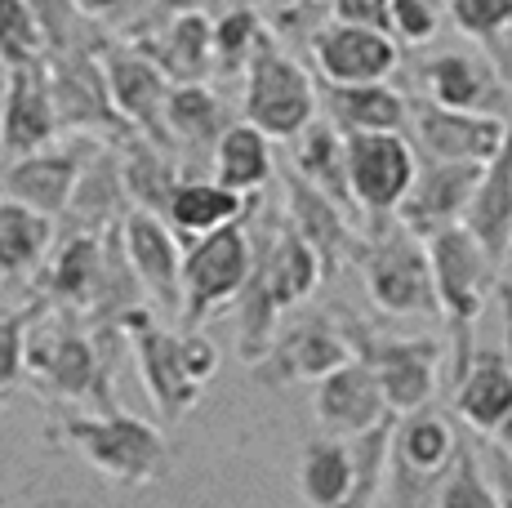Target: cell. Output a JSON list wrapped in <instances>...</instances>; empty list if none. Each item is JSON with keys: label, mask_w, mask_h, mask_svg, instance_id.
<instances>
[{"label": "cell", "mask_w": 512, "mask_h": 508, "mask_svg": "<svg viewBox=\"0 0 512 508\" xmlns=\"http://www.w3.org/2000/svg\"><path fill=\"white\" fill-rule=\"evenodd\" d=\"M250 277H245L241 295H236V353L245 366H254L268 353L272 335L281 326V312L317 290L321 263L308 250V241L290 228V223H263V241L250 246Z\"/></svg>", "instance_id": "obj_1"}, {"label": "cell", "mask_w": 512, "mask_h": 508, "mask_svg": "<svg viewBox=\"0 0 512 508\" xmlns=\"http://www.w3.org/2000/svg\"><path fill=\"white\" fill-rule=\"evenodd\" d=\"M107 326H94L72 312L49 308L27 326L23 344V370L54 393L58 402H85L94 406V415L116 410L112 397V357L103 348Z\"/></svg>", "instance_id": "obj_2"}, {"label": "cell", "mask_w": 512, "mask_h": 508, "mask_svg": "<svg viewBox=\"0 0 512 508\" xmlns=\"http://www.w3.org/2000/svg\"><path fill=\"white\" fill-rule=\"evenodd\" d=\"M49 442L67 446L94 468L121 486L161 482L174 464L170 437L156 424L130 415V410H107V415H63L49 424Z\"/></svg>", "instance_id": "obj_3"}, {"label": "cell", "mask_w": 512, "mask_h": 508, "mask_svg": "<svg viewBox=\"0 0 512 508\" xmlns=\"http://www.w3.org/2000/svg\"><path fill=\"white\" fill-rule=\"evenodd\" d=\"M397 415L361 437H312L299 459V495L308 508H374L388 473V437Z\"/></svg>", "instance_id": "obj_4"}, {"label": "cell", "mask_w": 512, "mask_h": 508, "mask_svg": "<svg viewBox=\"0 0 512 508\" xmlns=\"http://www.w3.org/2000/svg\"><path fill=\"white\" fill-rule=\"evenodd\" d=\"M428 263H432V290H437V312L450 321V339H455V361H450V379H464L472 366V330L486 308L490 290L499 286V263L477 246V237L455 223V228L437 232L428 241Z\"/></svg>", "instance_id": "obj_5"}, {"label": "cell", "mask_w": 512, "mask_h": 508, "mask_svg": "<svg viewBox=\"0 0 512 508\" xmlns=\"http://www.w3.org/2000/svg\"><path fill=\"white\" fill-rule=\"evenodd\" d=\"M361 277L374 308L388 317H437V290H432L428 241L401 228L397 214L366 219L361 228Z\"/></svg>", "instance_id": "obj_6"}, {"label": "cell", "mask_w": 512, "mask_h": 508, "mask_svg": "<svg viewBox=\"0 0 512 508\" xmlns=\"http://www.w3.org/2000/svg\"><path fill=\"white\" fill-rule=\"evenodd\" d=\"M459 437L455 419L432 406H419L410 415H397L388 437V504L392 508H437V491L455 464Z\"/></svg>", "instance_id": "obj_7"}, {"label": "cell", "mask_w": 512, "mask_h": 508, "mask_svg": "<svg viewBox=\"0 0 512 508\" xmlns=\"http://www.w3.org/2000/svg\"><path fill=\"white\" fill-rule=\"evenodd\" d=\"M343 339H348L352 357L374 375L383 402L392 415H410V410L428 406L437 393V370H441V344L437 339H392L370 330L352 312H334Z\"/></svg>", "instance_id": "obj_8"}, {"label": "cell", "mask_w": 512, "mask_h": 508, "mask_svg": "<svg viewBox=\"0 0 512 508\" xmlns=\"http://www.w3.org/2000/svg\"><path fill=\"white\" fill-rule=\"evenodd\" d=\"M245 76V125H254L263 139H294L317 121V85L272 36L259 41Z\"/></svg>", "instance_id": "obj_9"}, {"label": "cell", "mask_w": 512, "mask_h": 508, "mask_svg": "<svg viewBox=\"0 0 512 508\" xmlns=\"http://www.w3.org/2000/svg\"><path fill=\"white\" fill-rule=\"evenodd\" d=\"M250 237H245V219H232L223 228L196 237L183 254V326L201 330V321L223 304L241 295L245 277H250Z\"/></svg>", "instance_id": "obj_10"}, {"label": "cell", "mask_w": 512, "mask_h": 508, "mask_svg": "<svg viewBox=\"0 0 512 508\" xmlns=\"http://www.w3.org/2000/svg\"><path fill=\"white\" fill-rule=\"evenodd\" d=\"M116 330L130 339L134 361H139V379H143L147 397H152L156 415H161L165 424H179L187 410L201 402V384L192 379L187 357H183V335L165 330L143 304L121 312Z\"/></svg>", "instance_id": "obj_11"}, {"label": "cell", "mask_w": 512, "mask_h": 508, "mask_svg": "<svg viewBox=\"0 0 512 508\" xmlns=\"http://www.w3.org/2000/svg\"><path fill=\"white\" fill-rule=\"evenodd\" d=\"M343 361H352V348L343 339L334 312L330 317L326 312H312V317H299L285 330H277L268 353L245 370H250V379L259 388L281 393V388H294V384H317L330 370H339Z\"/></svg>", "instance_id": "obj_12"}, {"label": "cell", "mask_w": 512, "mask_h": 508, "mask_svg": "<svg viewBox=\"0 0 512 508\" xmlns=\"http://www.w3.org/2000/svg\"><path fill=\"white\" fill-rule=\"evenodd\" d=\"M343 156H348V188L357 210L366 219L397 214L419 174L406 134H343Z\"/></svg>", "instance_id": "obj_13"}, {"label": "cell", "mask_w": 512, "mask_h": 508, "mask_svg": "<svg viewBox=\"0 0 512 508\" xmlns=\"http://www.w3.org/2000/svg\"><path fill=\"white\" fill-rule=\"evenodd\" d=\"M103 50V81H107V99L121 112V121L130 125L139 139L156 143V148L174 152V139L165 130V99H170V85H165L161 67L139 50H121V45H98Z\"/></svg>", "instance_id": "obj_14"}, {"label": "cell", "mask_w": 512, "mask_h": 508, "mask_svg": "<svg viewBox=\"0 0 512 508\" xmlns=\"http://www.w3.org/2000/svg\"><path fill=\"white\" fill-rule=\"evenodd\" d=\"M121 237V254L130 263L134 281L147 290L161 312L179 317L183 312V259H179V246H174V232L165 228V219L147 210H130L116 228Z\"/></svg>", "instance_id": "obj_15"}, {"label": "cell", "mask_w": 512, "mask_h": 508, "mask_svg": "<svg viewBox=\"0 0 512 508\" xmlns=\"http://www.w3.org/2000/svg\"><path fill=\"white\" fill-rule=\"evenodd\" d=\"M481 183V165L468 161H432L423 174H415L410 192L397 205V223L410 228L419 241H432L437 232L455 228L468 214V201Z\"/></svg>", "instance_id": "obj_16"}, {"label": "cell", "mask_w": 512, "mask_h": 508, "mask_svg": "<svg viewBox=\"0 0 512 508\" xmlns=\"http://www.w3.org/2000/svg\"><path fill=\"white\" fill-rule=\"evenodd\" d=\"M285 179V210H290V228L308 241V250L317 254L321 277H334L343 263L361 259V228L339 210L330 197H321L308 179H299L294 170H281Z\"/></svg>", "instance_id": "obj_17"}, {"label": "cell", "mask_w": 512, "mask_h": 508, "mask_svg": "<svg viewBox=\"0 0 512 508\" xmlns=\"http://www.w3.org/2000/svg\"><path fill=\"white\" fill-rule=\"evenodd\" d=\"M54 134H58V116H54V94H49V63L32 58V63L9 67L5 103H0V148L14 156H32L49 148Z\"/></svg>", "instance_id": "obj_18"}, {"label": "cell", "mask_w": 512, "mask_h": 508, "mask_svg": "<svg viewBox=\"0 0 512 508\" xmlns=\"http://www.w3.org/2000/svg\"><path fill=\"white\" fill-rule=\"evenodd\" d=\"M308 45L317 54L326 85H374L397 67V41L388 32H370V27L321 23Z\"/></svg>", "instance_id": "obj_19"}, {"label": "cell", "mask_w": 512, "mask_h": 508, "mask_svg": "<svg viewBox=\"0 0 512 508\" xmlns=\"http://www.w3.org/2000/svg\"><path fill=\"white\" fill-rule=\"evenodd\" d=\"M312 410H317L321 428H326L330 437H361V433H370V428H379L383 419H392L374 375L357 357L343 361L339 370H330L326 379H317Z\"/></svg>", "instance_id": "obj_20"}, {"label": "cell", "mask_w": 512, "mask_h": 508, "mask_svg": "<svg viewBox=\"0 0 512 508\" xmlns=\"http://www.w3.org/2000/svg\"><path fill=\"white\" fill-rule=\"evenodd\" d=\"M419 85L428 99L423 103H437L446 112H477V116H504V81L490 72L481 58L472 54H432L419 63Z\"/></svg>", "instance_id": "obj_21"}, {"label": "cell", "mask_w": 512, "mask_h": 508, "mask_svg": "<svg viewBox=\"0 0 512 508\" xmlns=\"http://www.w3.org/2000/svg\"><path fill=\"white\" fill-rule=\"evenodd\" d=\"M508 121L504 116H477V112H446L437 103H419L415 107V134L423 143V152L432 161H468V165H486L490 156L504 143Z\"/></svg>", "instance_id": "obj_22"}, {"label": "cell", "mask_w": 512, "mask_h": 508, "mask_svg": "<svg viewBox=\"0 0 512 508\" xmlns=\"http://www.w3.org/2000/svg\"><path fill=\"white\" fill-rule=\"evenodd\" d=\"M94 143H67L58 152H32V156H18L14 165L5 170V197L27 205L36 214H63L67 201H72L76 188V174H81V161Z\"/></svg>", "instance_id": "obj_23"}, {"label": "cell", "mask_w": 512, "mask_h": 508, "mask_svg": "<svg viewBox=\"0 0 512 508\" xmlns=\"http://www.w3.org/2000/svg\"><path fill=\"white\" fill-rule=\"evenodd\" d=\"M464 228L477 237V246L490 254L495 263H504L512 246V121L504 130L499 152L481 165V183L468 201Z\"/></svg>", "instance_id": "obj_24"}, {"label": "cell", "mask_w": 512, "mask_h": 508, "mask_svg": "<svg viewBox=\"0 0 512 508\" xmlns=\"http://www.w3.org/2000/svg\"><path fill=\"white\" fill-rule=\"evenodd\" d=\"M450 406L477 433H490V437L499 433V424H504L512 410V366H508L504 348H477L472 353V366L455 384Z\"/></svg>", "instance_id": "obj_25"}, {"label": "cell", "mask_w": 512, "mask_h": 508, "mask_svg": "<svg viewBox=\"0 0 512 508\" xmlns=\"http://www.w3.org/2000/svg\"><path fill=\"white\" fill-rule=\"evenodd\" d=\"M326 121L339 134H401L410 121V107L392 85H326L321 90Z\"/></svg>", "instance_id": "obj_26"}, {"label": "cell", "mask_w": 512, "mask_h": 508, "mask_svg": "<svg viewBox=\"0 0 512 508\" xmlns=\"http://www.w3.org/2000/svg\"><path fill=\"white\" fill-rule=\"evenodd\" d=\"M125 183H121V156H116L107 143H94L81 161V174H76V188L67 210L76 214L81 228L76 232H107L125 219Z\"/></svg>", "instance_id": "obj_27"}, {"label": "cell", "mask_w": 512, "mask_h": 508, "mask_svg": "<svg viewBox=\"0 0 512 508\" xmlns=\"http://www.w3.org/2000/svg\"><path fill=\"white\" fill-rule=\"evenodd\" d=\"M290 143H294V165H290V170L299 174V179H308L312 188L321 192V197H330L352 223H357L361 210H357V201H352V188H348V156H343V134L334 130L330 121H312V125H303V130L294 134Z\"/></svg>", "instance_id": "obj_28"}, {"label": "cell", "mask_w": 512, "mask_h": 508, "mask_svg": "<svg viewBox=\"0 0 512 508\" xmlns=\"http://www.w3.org/2000/svg\"><path fill=\"white\" fill-rule=\"evenodd\" d=\"M254 205H259L254 197L228 192L223 183H214V179H179L170 205H165V223H170L179 237L196 241V237H205V232L223 228V223L254 214Z\"/></svg>", "instance_id": "obj_29"}, {"label": "cell", "mask_w": 512, "mask_h": 508, "mask_svg": "<svg viewBox=\"0 0 512 508\" xmlns=\"http://www.w3.org/2000/svg\"><path fill=\"white\" fill-rule=\"evenodd\" d=\"M232 125L228 107L214 99L205 85H174L170 99H165V130H170L174 148H187V165L201 161V156H214L223 130Z\"/></svg>", "instance_id": "obj_30"}, {"label": "cell", "mask_w": 512, "mask_h": 508, "mask_svg": "<svg viewBox=\"0 0 512 508\" xmlns=\"http://www.w3.org/2000/svg\"><path fill=\"white\" fill-rule=\"evenodd\" d=\"M147 54L161 76H174V85H201L214 67V23L196 9V14H179L170 23V32L152 45V50H139Z\"/></svg>", "instance_id": "obj_31"}, {"label": "cell", "mask_w": 512, "mask_h": 508, "mask_svg": "<svg viewBox=\"0 0 512 508\" xmlns=\"http://www.w3.org/2000/svg\"><path fill=\"white\" fill-rule=\"evenodd\" d=\"M49 241H54V219L36 214L27 205L0 197V277L23 281L45 268Z\"/></svg>", "instance_id": "obj_32"}, {"label": "cell", "mask_w": 512, "mask_h": 508, "mask_svg": "<svg viewBox=\"0 0 512 508\" xmlns=\"http://www.w3.org/2000/svg\"><path fill=\"white\" fill-rule=\"evenodd\" d=\"M121 183L125 197L134 201V210H147L156 219H165V205H170L174 188H179V165H174V152L156 148L134 134L130 143H121Z\"/></svg>", "instance_id": "obj_33"}, {"label": "cell", "mask_w": 512, "mask_h": 508, "mask_svg": "<svg viewBox=\"0 0 512 508\" xmlns=\"http://www.w3.org/2000/svg\"><path fill=\"white\" fill-rule=\"evenodd\" d=\"M272 174H277V161H272L268 139L254 125L232 121L223 130L219 148H214V183H223L228 192H241V197H254Z\"/></svg>", "instance_id": "obj_34"}, {"label": "cell", "mask_w": 512, "mask_h": 508, "mask_svg": "<svg viewBox=\"0 0 512 508\" xmlns=\"http://www.w3.org/2000/svg\"><path fill=\"white\" fill-rule=\"evenodd\" d=\"M263 36H268L263 32V18L254 14L250 5L223 14L219 23H214V67H223V72H245Z\"/></svg>", "instance_id": "obj_35"}, {"label": "cell", "mask_w": 512, "mask_h": 508, "mask_svg": "<svg viewBox=\"0 0 512 508\" xmlns=\"http://www.w3.org/2000/svg\"><path fill=\"white\" fill-rule=\"evenodd\" d=\"M437 508H499L495 486H490L486 473H481V459L468 446V437H464V446H459L455 464H450L446 482H441V491H437Z\"/></svg>", "instance_id": "obj_36"}, {"label": "cell", "mask_w": 512, "mask_h": 508, "mask_svg": "<svg viewBox=\"0 0 512 508\" xmlns=\"http://www.w3.org/2000/svg\"><path fill=\"white\" fill-rule=\"evenodd\" d=\"M45 58V32L27 0H0V63L18 67Z\"/></svg>", "instance_id": "obj_37"}, {"label": "cell", "mask_w": 512, "mask_h": 508, "mask_svg": "<svg viewBox=\"0 0 512 508\" xmlns=\"http://www.w3.org/2000/svg\"><path fill=\"white\" fill-rule=\"evenodd\" d=\"M45 312V299L27 308H0V393L18 384L23 375V344H27V326Z\"/></svg>", "instance_id": "obj_38"}, {"label": "cell", "mask_w": 512, "mask_h": 508, "mask_svg": "<svg viewBox=\"0 0 512 508\" xmlns=\"http://www.w3.org/2000/svg\"><path fill=\"white\" fill-rule=\"evenodd\" d=\"M450 18L468 36H481V41L495 45L512 27V0H450Z\"/></svg>", "instance_id": "obj_39"}, {"label": "cell", "mask_w": 512, "mask_h": 508, "mask_svg": "<svg viewBox=\"0 0 512 508\" xmlns=\"http://www.w3.org/2000/svg\"><path fill=\"white\" fill-rule=\"evenodd\" d=\"M441 5L446 0H392V32L410 45H423L437 36L441 27Z\"/></svg>", "instance_id": "obj_40"}, {"label": "cell", "mask_w": 512, "mask_h": 508, "mask_svg": "<svg viewBox=\"0 0 512 508\" xmlns=\"http://www.w3.org/2000/svg\"><path fill=\"white\" fill-rule=\"evenodd\" d=\"M392 0H334L330 14L334 23L348 27H370V32H388L392 36Z\"/></svg>", "instance_id": "obj_41"}, {"label": "cell", "mask_w": 512, "mask_h": 508, "mask_svg": "<svg viewBox=\"0 0 512 508\" xmlns=\"http://www.w3.org/2000/svg\"><path fill=\"white\" fill-rule=\"evenodd\" d=\"M499 308H504V335H508V348H504V353H508V366H512V281H499ZM499 446H504V455L512 459V410H508V419H504V424H499Z\"/></svg>", "instance_id": "obj_42"}, {"label": "cell", "mask_w": 512, "mask_h": 508, "mask_svg": "<svg viewBox=\"0 0 512 508\" xmlns=\"http://www.w3.org/2000/svg\"><path fill=\"white\" fill-rule=\"evenodd\" d=\"M495 500L499 508H512V459H499L495 468Z\"/></svg>", "instance_id": "obj_43"}, {"label": "cell", "mask_w": 512, "mask_h": 508, "mask_svg": "<svg viewBox=\"0 0 512 508\" xmlns=\"http://www.w3.org/2000/svg\"><path fill=\"white\" fill-rule=\"evenodd\" d=\"M130 0H76V9L81 14H116V9H125Z\"/></svg>", "instance_id": "obj_44"}, {"label": "cell", "mask_w": 512, "mask_h": 508, "mask_svg": "<svg viewBox=\"0 0 512 508\" xmlns=\"http://www.w3.org/2000/svg\"><path fill=\"white\" fill-rule=\"evenodd\" d=\"M156 9H165V14H196V9H201V0H152Z\"/></svg>", "instance_id": "obj_45"}, {"label": "cell", "mask_w": 512, "mask_h": 508, "mask_svg": "<svg viewBox=\"0 0 512 508\" xmlns=\"http://www.w3.org/2000/svg\"><path fill=\"white\" fill-rule=\"evenodd\" d=\"M0 508H5V495H0Z\"/></svg>", "instance_id": "obj_46"}]
</instances>
